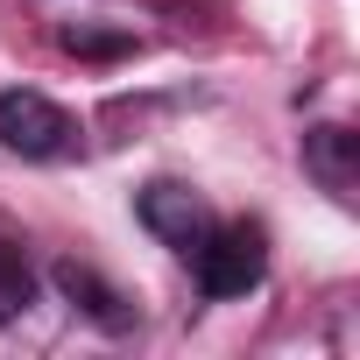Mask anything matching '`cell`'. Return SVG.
<instances>
[{
	"label": "cell",
	"mask_w": 360,
	"mask_h": 360,
	"mask_svg": "<svg viewBox=\"0 0 360 360\" xmlns=\"http://www.w3.org/2000/svg\"><path fill=\"white\" fill-rule=\"evenodd\" d=\"M191 269H198V290L205 297H248L262 276H269V240H262V226H248V219H212L205 226V240L184 255Z\"/></svg>",
	"instance_id": "cell-1"
},
{
	"label": "cell",
	"mask_w": 360,
	"mask_h": 360,
	"mask_svg": "<svg viewBox=\"0 0 360 360\" xmlns=\"http://www.w3.org/2000/svg\"><path fill=\"white\" fill-rule=\"evenodd\" d=\"M71 141H78V127H71V113L57 99L0 92V148H15L29 162H57V155H71Z\"/></svg>",
	"instance_id": "cell-2"
},
{
	"label": "cell",
	"mask_w": 360,
	"mask_h": 360,
	"mask_svg": "<svg viewBox=\"0 0 360 360\" xmlns=\"http://www.w3.org/2000/svg\"><path fill=\"white\" fill-rule=\"evenodd\" d=\"M134 212H141V226L162 240V248H176V255H191L198 240H205V226H212V212H205V198L191 191V184H148L141 198H134Z\"/></svg>",
	"instance_id": "cell-3"
},
{
	"label": "cell",
	"mask_w": 360,
	"mask_h": 360,
	"mask_svg": "<svg viewBox=\"0 0 360 360\" xmlns=\"http://www.w3.org/2000/svg\"><path fill=\"white\" fill-rule=\"evenodd\" d=\"M304 162L318 169L325 191H353V176H360V162H353V134H346V127H311V134H304Z\"/></svg>",
	"instance_id": "cell-4"
},
{
	"label": "cell",
	"mask_w": 360,
	"mask_h": 360,
	"mask_svg": "<svg viewBox=\"0 0 360 360\" xmlns=\"http://www.w3.org/2000/svg\"><path fill=\"white\" fill-rule=\"evenodd\" d=\"M57 290H64L71 304H85V311H92L99 325H113V332L127 325V311H120V297H113V290H106V283H99L92 269H78V262H57Z\"/></svg>",
	"instance_id": "cell-5"
},
{
	"label": "cell",
	"mask_w": 360,
	"mask_h": 360,
	"mask_svg": "<svg viewBox=\"0 0 360 360\" xmlns=\"http://www.w3.org/2000/svg\"><path fill=\"white\" fill-rule=\"evenodd\" d=\"M29 290H36V276H29L22 248H15V240H0V325H8V318L29 304Z\"/></svg>",
	"instance_id": "cell-6"
}]
</instances>
